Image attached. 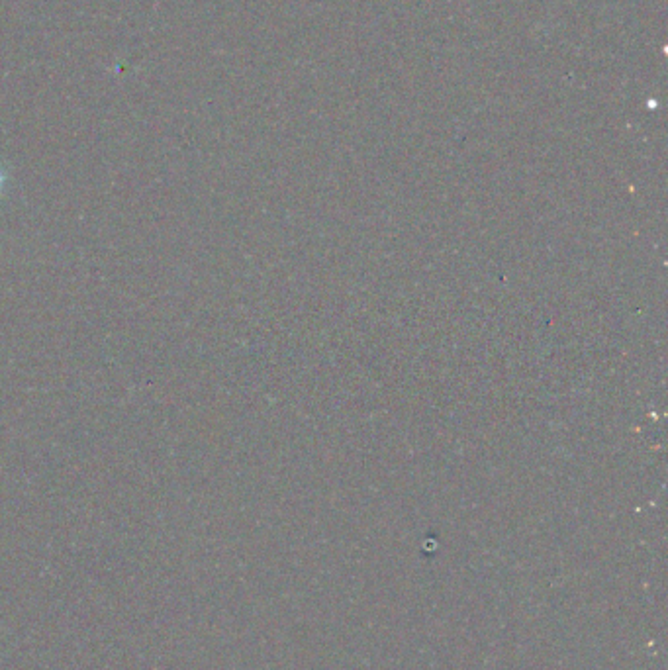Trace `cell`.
<instances>
[{"instance_id": "cell-1", "label": "cell", "mask_w": 668, "mask_h": 670, "mask_svg": "<svg viewBox=\"0 0 668 670\" xmlns=\"http://www.w3.org/2000/svg\"><path fill=\"white\" fill-rule=\"evenodd\" d=\"M8 183H10V175H8L6 167L0 163V198H2V194L8 189Z\"/></svg>"}]
</instances>
